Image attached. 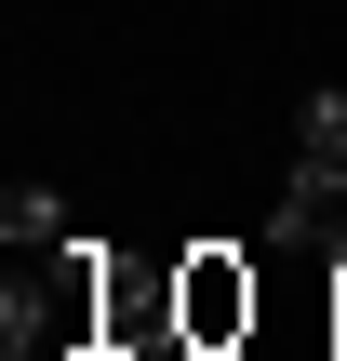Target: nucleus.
Masks as SVG:
<instances>
[{"instance_id": "nucleus-1", "label": "nucleus", "mask_w": 347, "mask_h": 361, "mask_svg": "<svg viewBox=\"0 0 347 361\" xmlns=\"http://www.w3.org/2000/svg\"><path fill=\"white\" fill-rule=\"evenodd\" d=\"M174 335H187V361H214V348H241V335H254V268H241L227 241L174 255Z\"/></svg>"}, {"instance_id": "nucleus-3", "label": "nucleus", "mask_w": 347, "mask_h": 361, "mask_svg": "<svg viewBox=\"0 0 347 361\" xmlns=\"http://www.w3.org/2000/svg\"><path fill=\"white\" fill-rule=\"evenodd\" d=\"M0 241H13V255H67V201H53V188H13V201H0Z\"/></svg>"}, {"instance_id": "nucleus-2", "label": "nucleus", "mask_w": 347, "mask_h": 361, "mask_svg": "<svg viewBox=\"0 0 347 361\" xmlns=\"http://www.w3.org/2000/svg\"><path fill=\"white\" fill-rule=\"evenodd\" d=\"M294 174H321V188H347V80H321V94L294 107Z\"/></svg>"}, {"instance_id": "nucleus-4", "label": "nucleus", "mask_w": 347, "mask_h": 361, "mask_svg": "<svg viewBox=\"0 0 347 361\" xmlns=\"http://www.w3.org/2000/svg\"><path fill=\"white\" fill-rule=\"evenodd\" d=\"M334 348H347V241H334Z\"/></svg>"}]
</instances>
